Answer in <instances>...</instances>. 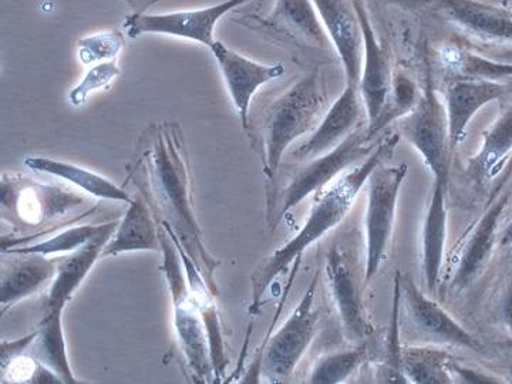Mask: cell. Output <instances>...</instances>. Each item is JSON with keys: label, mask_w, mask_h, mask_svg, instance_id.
Returning <instances> with one entry per match:
<instances>
[{"label": "cell", "mask_w": 512, "mask_h": 384, "mask_svg": "<svg viewBox=\"0 0 512 384\" xmlns=\"http://www.w3.org/2000/svg\"><path fill=\"white\" fill-rule=\"evenodd\" d=\"M119 224V220L106 222V227L96 238L72 252L67 258L60 259L57 274L50 285L43 309H64L74 292L80 288L86 276L96 265L97 259L101 258L104 247Z\"/></svg>", "instance_id": "7402d4cb"}, {"label": "cell", "mask_w": 512, "mask_h": 384, "mask_svg": "<svg viewBox=\"0 0 512 384\" xmlns=\"http://www.w3.org/2000/svg\"><path fill=\"white\" fill-rule=\"evenodd\" d=\"M63 311L64 309H43L42 319L36 329L35 342L30 346L28 353L55 372L63 383H79L73 375L67 357L62 325Z\"/></svg>", "instance_id": "f1b7e54d"}, {"label": "cell", "mask_w": 512, "mask_h": 384, "mask_svg": "<svg viewBox=\"0 0 512 384\" xmlns=\"http://www.w3.org/2000/svg\"><path fill=\"white\" fill-rule=\"evenodd\" d=\"M400 134L387 133L379 138V143L373 153L362 161L350 173L338 178L332 187L325 190L315 205H313L308 221L303 225L296 237H293L288 244L275 251L274 254L265 258L251 276L252 303L249 313L255 315L261 306L262 298L268 291L272 282L282 272L288 269L293 261L302 256L303 251L325 237L333 228L338 227L340 222L348 217L357 195L365 187L370 174L384 163V160L393 156L397 143L400 141Z\"/></svg>", "instance_id": "7a4b0ae2"}, {"label": "cell", "mask_w": 512, "mask_h": 384, "mask_svg": "<svg viewBox=\"0 0 512 384\" xmlns=\"http://www.w3.org/2000/svg\"><path fill=\"white\" fill-rule=\"evenodd\" d=\"M366 355V345H359L355 349L346 350V352L323 356L313 366L309 383L338 384L346 382L365 363Z\"/></svg>", "instance_id": "1f68e13d"}, {"label": "cell", "mask_w": 512, "mask_h": 384, "mask_svg": "<svg viewBox=\"0 0 512 384\" xmlns=\"http://www.w3.org/2000/svg\"><path fill=\"white\" fill-rule=\"evenodd\" d=\"M397 133L420 154L434 180L448 181L451 150L447 111L431 79L427 60V79L416 107L397 121Z\"/></svg>", "instance_id": "52a82bcc"}, {"label": "cell", "mask_w": 512, "mask_h": 384, "mask_svg": "<svg viewBox=\"0 0 512 384\" xmlns=\"http://www.w3.org/2000/svg\"><path fill=\"white\" fill-rule=\"evenodd\" d=\"M447 82L450 80H491L507 82L512 79V63L501 62L478 52L466 42L444 43L433 53V63Z\"/></svg>", "instance_id": "603a6c76"}, {"label": "cell", "mask_w": 512, "mask_h": 384, "mask_svg": "<svg viewBox=\"0 0 512 384\" xmlns=\"http://www.w3.org/2000/svg\"><path fill=\"white\" fill-rule=\"evenodd\" d=\"M316 289L318 275L312 279L301 302L293 309L281 329L266 340L256 367L268 382H286L315 339L320 316L319 306L316 305Z\"/></svg>", "instance_id": "ba28073f"}, {"label": "cell", "mask_w": 512, "mask_h": 384, "mask_svg": "<svg viewBox=\"0 0 512 384\" xmlns=\"http://www.w3.org/2000/svg\"><path fill=\"white\" fill-rule=\"evenodd\" d=\"M235 22L298 49L319 52L333 49L312 0H272L265 13H249Z\"/></svg>", "instance_id": "8fae6325"}, {"label": "cell", "mask_w": 512, "mask_h": 384, "mask_svg": "<svg viewBox=\"0 0 512 384\" xmlns=\"http://www.w3.org/2000/svg\"><path fill=\"white\" fill-rule=\"evenodd\" d=\"M480 46L512 47V13L483 0H421Z\"/></svg>", "instance_id": "5bb4252c"}, {"label": "cell", "mask_w": 512, "mask_h": 384, "mask_svg": "<svg viewBox=\"0 0 512 384\" xmlns=\"http://www.w3.org/2000/svg\"><path fill=\"white\" fill-rule=\"evenodd\" d=\"M501 348L507 350V352L512 355V339L508 340V342H505L504 345H501Z\"/></svg>", "instance_id": "7bdbcfd3"}, {"label": "cell", "mask_w": 512, "mask_h": 384, "mask_svg": "<svg viewBox=\"0 0 512 384\" xmlns=\"http://www.w3.org/2000/svg\"><path fill=\"white\" fill-rule=\"evenodd\" d=\"M104 227H106V224L82 225V227L66 229L55 237L46 239V241L37 242V244L19 245V247L8 249L3 254H40L46 256L62 254V252L72 254V252L84 247L87 242L96 238Z\"/></svg>", "instance_id": "d6a6232c"}, {"label": "cell", "mask_w": 512, "mask_h": 384, "mask_svg": "<svg viewBox=\"0 0 512 384\" xmlns=\"http://www.w3.org/2000/svg\"><path fill=\"white\" fill-rule=\"evenodd\" d=\"M409 167L380 164L367 180L366 284L379 274L387 258L396 224L397 200Z\"/></svg>", "instance_id": "9c48e42d"}, {"label": "cell", "mask_w": 512, "mask_h": 384, "mask_svg": "<svg viewBox=\"0 0 512 384\" xmlns=\"http://www.w3.org/2000/svg\"><path fill=\"white\" fill-rule=\"evenodd\" d=\"M121 74L119 64L116 62H104L94 64L84 74L82 82L77 84L76 87L70 92L69 100L73 106H83L89 99L90 94L96 90L107 89L113 80H116Z\"/></svg>", "instance_id": "d590c367"}, {"label": "cell", "mask_w": 512, "mask_h": 384, "mask_svg": "<svg viewBox=\"0 0 512 384\" xmlns=\"http://www.w3.org/2000/svg\"><path fill=\"white\" fill-rule=\"evenodd\" d=\"M510 160H512V154H511Z\"/></svg>", "instance_id": "bcb514c9"}, {"label": "cell", "mask_w": 512, "mask_h": 384, "mask_svg": "<svg viewBox=\"0 0 512 384\" xmlns=\"http://www.w3.org/2000/svg\"><path fill=\"white\" fill-rule=\"evenodd\" d=\"M249 2L251 0H225L210 8L180 10V12L160 13V15L131 13L124 20V29L131 39L147 33H156V35L192 40L210 49L215 42L214 33L218 22L232 10Z\"/></svg>", "instance_id": "4fadbf2b"}, {"label": "cell", "mask_w": 512, "mask_h": 384, "mask_svg": "<svg viewBox=\"0 0 512 384\" xmlns=\"http://www.w3.org/2000/svg\"><path fill=\"white\" fill-rule=\"evenodd\" d=\"M379 138L370 140L367 124L357 128L342 144L329 153L308 161V164L293 175L285 190L278 192L275 202L268 210L269 227H278L282 218L292 208L301 204L313 192H318L326 185L335 181L343 171L349 170L353 164L362 163L375 150Z\"/></svg>", "instance_id": "8992f818"}, {"label": "cell", "mask_w": 512, "mask_h": 384, "mask_svg": "<svg viewBox=\"0 0 512 384\" xmlns=\"http://www.w3.org/2000/svg\"><path fill=\"white\" fill-rule=\"evenodd\" d=\"M160 238L164 258L160 271L165 276L171 301H173L174 328L178 342L195 382L214 383L215 373L212 366L210 340H208L200 309L192 298L187 274H183V259L177 244L163 225H160Z\"/></svg>", "instance_id": "277c9868"}, {"label": "cell", "mask_w": 512, "mask_h": 384, "mask_svg": "<svg viewBox=\"0 0 512 384\" xmlns=\"http://www.w3.org/2000/svg\"><path fill=\"white\" fill-rule=\"evenodd\" d=\"M498 244H500V248H503L505 252L512 255V220L510 224L500 232V241H498Z\"/></svg>", "instance_id": "60d3db41"}, {"label": "cell", "mask_w": 512, "mask_h": 384, "mask_svg": "<svg viewBox=\"0 0 512 384\" xmlns=\"http://www.w3.org/2000/svg\"><path fill=\"white\" fill-rule=\"evenodd\" d=\"M36 336L37 330L18 340H10V342L9 340H3L2 346H0V365H5L9 360L28 352L32 343L35 342Z\"/></svg>", "instance_id": "74e56055"}, {"label": "cell", "mask_w": 512, "mask_h": 384, "mask_svg": "<svg viewBox=\"0 0 512 384\" xmlns=\"http://www.w3.org/2000/svg\"><path fill=\"white\" fill-rule=\"evenodd\" d=\"M363 35V60L360 72L359 93L366 110L367 128L373 126L382 113L390 87L393 72L389 55L377 39L372 20L363 0H353Z\"/></svg>", "instance_id": "e0dca14e"}, {"label": "cell", "mask_w": 512, "mask_h": 384, "mask_svg": "<svg viewBox=\"0 0 512 384\" xmlns=\"http://www.w3.org/2000/svg\"><path fill=\"white\" fill-rule=\"evenodd\" d=\"M501 316L512 339V276L505 286L503 299H501Z\"/></svg>", "instance_id": "f35d334b"}, {"label": "cell", "mask_w": 512, "mask_h": 384, "mask_svg": "<svg viewBox=\"0 0 512 384\" xmlns=\"http://www.w3.org/2000/svg\"><path fill=\"white\" fill-rule=\"evenodd\" d=\"M447 352L427 346L402 349V363L407 380L419 384L454 383Z\"/></svg>", "instance_id": "f546056e"}, {"label": "cell", "mask_w": 512, "mask_h": 384, "mask_svg": "<svg viewBox=\"0 0 512 384\" xmlns=\"http://www.w3.org/2000/svg\"><path fill=\"white\" fill-rule=\"evenodd\" d=\"M512 198V161L508 160L501 171V181L494 188L490 202L464 239L463 248L456 262L451 289L461 292L470 288L484 274L490 264L495 245L500 241L501 220L510 207Z\"/></svg>", "instance_id": "30bf717a"}, {"label": "cell", "mask_w": 512, "mask_h": 384, "mask_svg": "<svg viewBox=\"0 0 512 384\" xmlns=\"http://www.w3.org/2000/svg\"><path fill=\"white\" fill-rule=\"evenodd\" d=\"M420 90L409 74L404 72L393 73L392 87L384 104L379 119L372 127L367 128L370 140H376L380 133L386 130L389 124L403 119L416 107L419 101Z\"/></svg>", "instance_id": "4dcf8cb0"}, {"label": "cell", "mask_w": 512, "mask_h": 384, "mask_svg": "<svg viewBox=\"0 0 512 384\" xmlns=\"http://www.w3.org/2000/svg\"><path fill=\"white\" fill-rule=\"evenodd\" d=\"M510 83L491 80H450L444 89L451 150H456L467 136V128L478 111L510 93Z\"/></svg>", "instance_id": "ffe728a7"}, {"label": "cell", "mask_w": 512, "mask_h": 384, "mask_svg": "<svg viewBox=\"0 0 512 384\" xmlns=\"http://www.w3.org/2000/svg\"><path fill=\"white\" fill-rule=\"evenodd\" d=\"M82 195L63 185L47 184L22 174H3L0 180L2 220L16 229H45L79 208Z\"/></svg>", "instance_id": "5b68a950"}, {"label": "cell", "mask_w": 512, "mask_h": 384, "mask_svg": "<svg viewBox=\"0 0 512 384\" xmlns=\"http://www.w3.org/2000/svg\"><path fill=\"white\" fill-rule=\"evenodd\" d=\"M130 178L143 194L158 224L190 256L205 284L218 295L215 272L221 262L208 252L192 202L191 168L183 130L174 121L158 120L141 134Z\"/></svg>", "instance_id": "6da1fadb"}, {"label": "cell", "mask_w": 512, "mask_h": 384, "mask_svg": "<svg viewBox=\"0 0 512 384\" xmlns=\"http://www.w3.org/2000/svg\"><path fill=\"white\" fill-rule=\"evenodd\" d=\"M329 107L328 80L322 70L313 69L262 113L259 130L264 151L262 163L268 181V208L278 195L276 177L286 151L296 140L319 126Z\"/></svg>", "instance_id": "3957f363"}, {"label": "cell", "mask_w": 512, "mask_h": 384, "mask_svg": "<svg viewBox=\"0 0 512 384\" xmlns=\"http://www.w3.org/2000/svg\"><path fill=\"white\" fill-rule=\"evenodd\" d=\"M447 183L434 180L429 207L421 232V259H423L424 278L430 295L436 293L441 271H443L444 251L447 241Z\"/></svg>", "instance_id": "cb8c5ba5"}, {"label": "cell", "mask_w": 512, "mask_h": 384, "mask_svg": "<svg viewBox=\"0 0 512 384\" xmlns=\"http://www.w3.org/2000/svg\"><path fill=\"white\" fill-rule=\"evenodd\" d=\"M161 251L160 224H156L150 207L143 197L133 198L101 258L117 256L124 252Z\"/></svg>", "instance_id": "484cf974"}, {"label": "cell", "mask_w": 512, "mask_h": 384, "mask_svg": "<svg viewBox=\"0 0 512 384\" xmlns=\"http://www.w3.org/2000/svg\"><path fill=\"white\" fill-rule=\"evenodd\" d=\"M511 212H512V207H511Z\"/></svg>", "instance_id": "7dc6e473"}, {"label": "cell", "mask_w": 512, "mask_h": 384, "mask_svg": "<svg viewBox=\"0 0 512 384\" xmlns=\"http://www.w3.org/2000/svg\"><path fill=\"white\" fill-rule=\"evenodd\" d=\"M363 113L366 114V110L359 87L346 84L345 90L333 101L312 136L292 151L293 160L308 163L338 147L357 128L363 126Z\"/></svg>", "instance_id": "ac0fdd59"}, {"label": "cell", "mask_w": 512, "mask_h": 384, "mask_svg": "<svg viewBox=\"0 0 512 384\" xmlns=\"http://www.w3.org/2000/svg\"><path fill=\"white\" fill-rule=\"evenodd\" d=\"M336 55L345 70L346 84L359 86L363 35L353 0H312Z\"/></svg>", "instance_id": "d6986e66"}, {"label": "cell", "mask_w": 512, "mask_h": 384, "mask_svg": "<svg viewBox=\"0 0 512 384\" xmlns=\"http://www.w3.org/2000/svg\"><path fill=\"white\" fill-rule=\"evenodd\" d=\"M127 3H130V0H126Z\"/></svg>", "instance_id": "f6af8a7d"}, {"label": "cell", "mask_w": 512, "mask_h": 384, "mask_svg": "<svg viewBox=\"0 0 512 384\" xmlns=\"http://www.w3.org/2000/svg\"><path fill=\"white\" fill-rule=\"evenodd\" d=\"M0 375L2 383H63L55 372L42 365L28 352L9 360L5 365H0Z\"/></svg>", "instance_id": "e575fe53"}, {"label": "cell", "mask_w": 512, "mask_h": 384, "mask_svg": "<svg viewBox=\"0 0 512 384\" xmlns=\"http://www.w3.org/2000/svg\"><path fill=\"white\" fill-rule=\"evenodd\" d=\"M158 0H144V5H146V8H151V6L156 5Z\"/></svg>", "instance_id": "ee69618b"}, {"label": "cell", "mask_w": 512, "mask_h": 384, "mask_svg": "<svg viewBox=\"0 0 512 384\" xmlns=\"http://www.w3.org/2000/svg\"><path fill=\"white\" fill-rule=\"evenodd\" d=\"M173 238V237H171ZM175 242V241H174ZM177 244V242H175ZM183 259L185 274H187L188 285H190L192 298L200 309L202 320L207 329L208 340H210L212 366H214L215 382H220L225 376V369L229 365L227 350H225L224 328H222L220 312H218L215 295L205 284L197 266L191 261L190 256L185 254L183 248L177 244Z\"/></svg>", "instance_id": "4316f807"}, {"label": "cell", "mask_w": 512, "mask_h": 384, "mask_svg": "<svg viewBox=\"0 0 512 384\" xmlns=\"http://www.w3.org/2000/svg\"><path fill=\"white\" fill-rule=\"evenodd\" d=\"M210 52L220 67L241 126L247 131L251 126L249 106L256 92L266 83L281 79L285 74V66L282 63L254 62L248 57L239 55L220 40H215L214 45L210 47Z\"/></svg>", "instance_id": "2e32d148"}, {"label": "cell", "mask_w": 512, "mask_h": 384, "mask_svg": "<svg viewBox=\"0 0 512 384\" xmlns=\"http://www.w3.org/2000/svg\"><path fill=\"white\" fill-rule=\"evenodd\" d=\"M126 45V37L119 29H107L94 35L82 37L77 42L79 60L84 66L104 62H116L121 50Z\"/></svg>", "instance_id": "836d02e7"}, {"label": "cell", "mask_w": 512, "mask_h": 384, "mask_svg": "<svg viewBox=\"0 0 512 384\" xmlns=\"http://www.w3.org/2000/svg\"><path fill=\"white\" fill-rule=\"evenodd\" d=\"M512 154V97L501 106L500 114L483 134L480 150L468 161L467 174L478 185H485L501 174Z\"/></svg>", "instance_id": "d4e9b609"}, {"label": "cell", "mask_w": 512, "mask_h": 384, "mask_svg": "<svg viewBox=\"0 0 512 384\" xmlns=\"http://www.w3.org/2000/svg\"><path fill=\"white\" fill-rule=\"evenodd\" d=\"M467 43V42H466ZM470 45V43H468ZM477 49L478 52L484 55L494 57V59L501 60V62L512 63V47H501V49H494V47L470 45Z\"/></svg>", "instance_id": "ab89813d"}, {"label": "cell", "mask_w": 512, "mask_h": 384, "mask_svg": "<svg viewBox=\"0 0 512 384\" xmlns=\"http://www.w3.org/2000/svg\"><path fill=\"white\" fill-rule=\"evenodd\" d=\"M483 2L490 3V5L497 6V8H501L512 13V0H483Z\"/></svg>", "instance_id": "b9f144b4"}, {"label": "cell", "mask_w": 512, "mask_h": 384, "mask_svg": "<svg viewBox=\"0 0 512 384\" xmlns=\"http://www.w3.org/2000/svg\"><path fill=\"white\" fill-rule=\"evenodd\" d=\"M29 170L39 174L52 175L59 180L76 185L86 194L100 198V200L121 201L130 204L133 198L123 188L117 187L103 175L93 173L86 168L79 167L53 158L28 156L23 160Z\"/></svg>", "instance_id": "83f0119b"}, {"label": "cell", "mask_w": 512, "mask_h": 384, "mask_svg": "<svg viewBox=\"0 0 512 384\" xmlns=\"http://www.w3.org/2000/svg\"><path fill=\"white\" fill-rule=\"evenodd\" d=\"M0 272V315L55 279L60 259L40 254H6Z\"/></svg>", "instance_id": "44dd1931"}, {"label": "cell", "mask_w": 512, "mask_h": 384, "mask_svg": "<svg viewBox=\"0 0 512 384\" xmlns=\"http://www.w3.org/2000/svg\"><path fill=\"white\" fill-rule=\"evenodd\" d=\"M451 376H456V382L461 383H504L503 379H498L497 376L490 375V373L481 372V370L473 369V367L458 365L453 360L450 362Z\"/></svg>", "instance_id": "8d00e7d4"}, {"label": "cell", "mask_w": 512, "mask_h": 384, "mask_svg": "<svg viewBox=\"0 0 512 384\" xmlns=\"http://www.w3.org/2000/svg\"><path fill=\"white\" fill-rule=\"evenodd\" d=\"M325 274L346 335L350 340L363 342L373 333L366 308L365 274H359L352 254L338 244L326 254Z\"/></svg>", "instance_id": "7c38bea8"}, {"label": "cell", "mask_w": 512, "mask_h": 384, "mask_svg": "<svg viewBox=\"0 0 512 384\" xmlns=\"http://www.w3.org/2000/svg\"><path fill=\"white\" fill-rule=\"evenodd\" d=\"M400 301L410 328L421 340L481 352V345L456 319L417 288L412 278L400 275Z\"/></svg>", "instance_id": "9a60e30c"}]
</instances>
